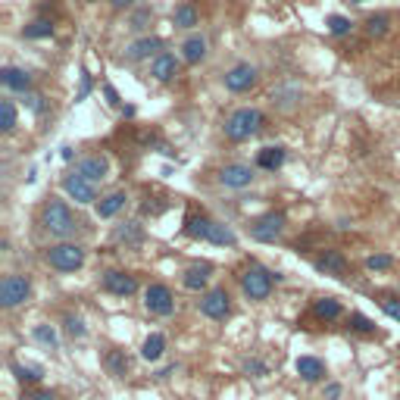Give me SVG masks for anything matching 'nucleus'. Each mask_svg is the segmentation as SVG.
<instances>
[{
	"instance_id": "29",
	"label": "nucleus",
	"mask_w": 400,
	"mask_h": 400,
	"mask_svg": "<svg viewBox=\"0 0 400 400\" xmlns=\"http://www.w3.org/2000/svg\"><path fill=\"white\" fill-rule=\"evenodd\" d=\"M181 50H185V60L188 63H200L203 56H207V41H203L200 35H194V38H188L185 44H181Z\"/></svg>"
},
{
	"instance_id": "47",
	"label": "nucleus",
	"mask_w": 400,
	"mask_h": 400,
	"mask_svg": "<svg viewBox=\"0 0 400 400\" xmlns=\"http://www.w3.org/2000/svg\"><path fill=\"white\" fill-rule=\"evenodd\" d=\"M353 4H366V0H353Z\"/></svg>"
},
{
	"instance_id": "25",
	"label": "nucleus",
	"mask_w": 400,
	"mask_h": 400,
	"mask_svg": "<svg viewBox=\"0 0 400 400\" xmlns=\"http://www.w3.org/2000/svg\"><path fill=\"white\" fill-rule=\"evenodd\" d=\"M104 366H107V372L110 375H116V378H122L128 372V356H126V351H107V356H104Z\"/></svg>"
},
{
	"instance_id": "28",
	"label": "nucleus",
	"mask_w": 400,
	"mask_h": 400,
	"mask_svg": "<svg viewBox=\"0 0 400 400\" xmlns=\"http://www.w3.org/2000/svg\"><path fill=\"white\" fill-rule=\"evenodd\" d=\"M210 225H213V219H207V216H191V219L185 222V235L188 238H194V241H207V235H210Z\"/></svg>"
},
{
	"instance_id": "19",
	"label": "nucleus",
	"mask_w": 400,
	"mask_h": 400,
	"mask_svg": "<svg viewBox=\"0 0 400 400\" xmlns=\"http://www.w3.org/2000/svg\"><path fill=\"white\" fill-rule=\"evenodd\" d=\"M126 191H113V194H107V198H100L97 200V216L100 219H113L116 213H119L122 207H126Z\"/></svg>"
},
{
	"instance_id": "43",
	"label": "nucleus",
	"mask_w": 400,
	"mask_h": 400,
	"mask_svg": "<svg viewBox=\"0 0 400 400\" xmlns=\"http://www.w3.org/2000/svg\"><path fill=\"white\" fill-rule=\"evenodd\" d=\"M88 94H91V75H88V72H82V91H78L75 100H85Z\"/></svg>"
},
{
	"instance_id": "11",
	"label": "nucleus",
	"mask_w": 400,
	"mask_h": 400,
	"mask_svg": "<svg viewBox=\"0 0 400 400\" xmlns=\"http://www.w3.org/2000/svg\"><path fill=\"white\" fill-rule=\"evenodd\" d=\"M78 176H85L88 181H94V185H97V181H104L107 176H110V159L107 157H100V154H94V157H85L82 163H78Z\"/></svg>"
},
{
	"instance_id": "23",
	"label": "nucleus",
	"mask_w": 400,
	"mask_h": 400,
	"mask_svg": "<svg viewBox=\"0 0 400 400\" xmlns=\"http://www.w3.org/2000/svg\"><path fill=\"white\" fill-rule=\"evenodd\" d=\"M281 163H285V150H281V147H263L257 154V166H260V169H266V172L281 169Z\"/></svg>"
},
{
	"instance_id": "2",
	"label": "nucleus",
	"mask_w": 400,
	"mask_h": 400,
	"mask_svg": "<svg viewBox=\"0 0 400 400\" xmlns=\"http://www.w3.org/2000/svg\"><path fill=\"white\" fill-rule=\"evenodd\" d=\"M260 128H263V113L250 110V107L235 110L225 119V138H229V141H250Z\"/></svg>"
},
{
	"instance_id": "33",
	"label": "nucleus",
	"mask_w": 400,
	"mask_h": 400,
	"mask_svg": "<svg viewBox=\"0 0 400 400\" xmlns=\"http://www.w3.org/2000/svg\"><path fill=\"white\" fill-rule=\"evenodd\" d=\"M176 25L178 28H194V25H198V13H194V6H178V10H176Z\"/></svg>"
},
{
	"instance_id": "3",
	"label": "nucleus",
	"mask_w": 400,
	"mask_h": 400,
	"mask_svg": "<svg viewBox=\"0 0 400 400\" xmlns=\"http://www.w3.org/2000/svg\"><path fill=\"white\" fill-rule=\"evenodd\" d=\"M279 281V275H272L269 269L263 266H250L247 272L241 275V288H244V297L247 301H266L272 294V285Z\"/></svg>"
},
{
	"instance_id": "45",
	"label": "nucleus",
	"mask_w": 400,
	"mask_h": 400,
	"mask_svg": "<svg viewBox=\"0 0 400 400\" xmlns=\"http://www.w3.org/2000/svg\"><path fill=\"white\" fill-rule=\"evenodd\" d=\"M172 372H176V363H172V366H166V369H159V372H157V378H169Z\"/></svg>"
},
{
	"instance_id": "30",
	"label": "nucleus",
	"mask_w": 400,
	"mask_h": 400,
	"mask_svg": "<svg viewBox=\"0 0 400 400\" xmlns=\"http://www.w3.org/2000/svg\"><path fill=\"white\" fill-rule=\"evenodd\" d=\"M32 338L38 341V344H44L47 351H56V344H60V338H56V332L50 329V325H35V329H32Z\"/></svg>"
},
{
	"instance_id": "8",
	"label": "nucleus",
	"mask_w": 400,
	"mask_h": 400,
	"mask_svg": "<svg viewBox=\"0 0 400 400\" xmlns=\"http://www.w3.org/2000/svg\"><path fill=\"white\" fill-rule=\"evenodd\" d=\"M200 313L207 319H225L231 313V303H229V291L225 288H213L210 294H203V301H200Z\"/></svg>"
},
{
	"instance_id": "27",
	"label": "nucleus",
	"mask_w": 400,
	"mask_h": 400,
	"mask_svg": "<svg viewBox=\"0 0 400 400\" xmlns=\"http://www.w3.org/2000/svg\"><path fill=\"white\" fill-rule=\"evenodd\" d=\"M154 50H163V41L159 38H141L128 47V60H144V56H150Z\"/></svg>"
},
{
	"instance_id": "36",
	"label": "nucleus",
	"mask_w": 400,
	"mask_h": 400,
	"mask_svg": "<svg viewBox=\"0 0 400 400\" xmlns=\"http://www.w3.org/2000/svg\"><path fill=\"white\" fill-rule=\"evenodd\" d=\"M325 25H329V32H332V35H338V38H341V35H347V32L353 28V23H351L347 16H329V23H325Z\"/></svg>"
},
{
	"instance_id": "18",
	"label": "nucleus",
	"mask_w": 400,
	"mask_h": 400,
	"mask_svg": "<svg viewBox=\"0 0 400 400\" xmlns=\"http://www.w3.org/2000/svg\"><path fill=\"white\" fill-rule=\"evenodd\" d=\"M313 316L319 322H332L341 316V301L338 297H319V301H313Z\"/></svg>"
},
{
	"instance_id": "46",
	"label": "nucleus",
	"mask_w": 400,
	"mask_h": 400,
	"mask_svg": "<svg viewBox=\"0 0 400 400\" xmlns=\"http://www.w3.org/2000/svg\"><path fill=\"white\" fill-rule=\"evenodd\" d=\"M132 4H135V0H113L116 10H122V6H132Z\"/></svg>"
},
{
	"instance_id": "4",
	"label": "nucleus",
	"mask_w": 400,
	"mask_h": 400,
	"mask_svg": "<svg viewBox=\"0 0 400 400\" xmlns=\"http://www.w3.org/2000/svg\"><path fill=\"white\" fill-rule=\"evenodd\" d=\"M47 263L54 266L56 272H75V269L85 266V247L69 244V241L54 244V247L47 250Z\"/></svg>"
},
{
	"instance_id": "9",
	"label": "nucleus",
	"mask_w": 400,
	"mask_h": 400,
	"mask_svg": "<svg viewBox=\"0 0 400 400\" xmlns=\"http://www.w3.org/2000/svg\"><path fill=\"white\" fill-rule=\"evenodd\" d=\"M63 191H66L75 203H94L97 200V188H94V181L78 176V172H72V176L63 178Z\"/></svg>"
},
{
	"instance_id": "42",
	"label": "nucleus",
	"mask_w": 400,
	"mask_h": 400,
	"mask_svg": "<svg viewBox=\"0 0 400 400\" xmlns=\"http://www.w3.org/2000/svg\"><path fill=\"white\" fill-rule=\"evenodd\" d=\"M23 400H56L54 391H25Z\"/></svg>"
},
{
	"instance_id": "44",
	"label": "nucleus",
	"mask_w": 400,
	"mask_h": 400,
	"mask_svg": "<svg viewBox=\"0 0 400 400\" xmlns=\"http://www.w3.org/2000/svg\"><path fill=\"white\" fill-rule=\"evenodd\" d=\"M104 94H107V100H110L113 107L119 104V94H116V88H113V85H104Z\"/></svg>"
},
{
	"instance_id": "34",
	"label": "nucleus",
	"mask_w": 400,
	"mask_h": 400,
	"mask_svg": "<svg viewBox=\"0 0 400 400\" xmlns=\"http://www.w3.org/2000/svg\"><path fill=\"white\" fill-rule=\"evenodd\" d=\"M241 366H244V372H247V375H253V378H263V375H269V366H266L263 360H260V356H247Z\"/></svg>"
},
{
	"instance_id": "37",
	"label": "nucleus",
	"mask_w": 400,
	"mask_h": 400,
	"mask_svg": "<svg viewBox=\"0 0 400 400\" xmlns=\"http://www.w3.org/2000/svg\"><path fill=\"white\" fill-rule=\"evenodd\" d=\"M388 23H391L388 16H369V23H366V32L372 35V38H382V35L388 32Z\"/></svg>"
},
{
	"instance_id": "10",
	"label": "nucleus",
	"mask_w": 400,
	"mask_h": 400,
	"mask_svg": "<svg viewBox=\"0 0 400 400\" xmlns=\"http://www.w3.org/2000/svg\"><path fill=\"white\" fill-rule=\"evenodd\" d=\"M104 288L116 297H132L138 291V279L128 272H119V269H110V272H104Z\"/></svg>"
},
{
	"instance_id": "41",
	"label": "nucleus",
	"mask_w": 400,
	"mask_h": 400,
	"mask_svg": "<svg viewBox=\"0 0 400 400\" xmlns=\"http://www.w3.org/2000/svg\"><path fill=\"white\" fill-rule=\"evenodd\" d=\"M325 400H341V384L338 382H329L325 384V394H322Z\"/></svg>"
},
{
	"instance_id": "38",
	"label": "nucleus",
	"mask_w": 400,
	"mask_h": 400,
	"mask_svg": "<svg viewBox=\"0 0 400 400\" xmlns=\"http://www.w3.org/2000/svg\"><path fill=\"white\" fill-rule=\"evenodd\" d=\"M391 263H394V260H391L388 253H372V257L366 260V266L372 269V272H382V269H391Z\"/></svg>"
},
{
	"instance_id": "31",
	"label": "nucleus",
	"mask_w": 400,
	"mask_h": 400,
	"mask_svg": "<svg viewBox=\"0 0 400 400\" xmlns=\"http://www.w3.org/2000/svg\"><path fill=\"white\" fill-rule=\"evenodd\" d=\"M13 126H16V107H13V100H4L0 104V132H13Z\"/></svg>"
},
{
	"instance_id": "26",
	"label": "nucleus",
	"mask_w": 400,
	"mask_h": 400,
	"mask_svg": "<svg viewBox=\"0 0 400 400\" xmlns=\"http://www.w3.org/2000/svg\"><path fill=\"white\" fill-rule=\"evenodd\" d=\"M13 375H16L19 384H38L44 378V369L41 366H23V363H13Z\"/></svg>"
},
{
	"instance_id": "21",
	"label": "nucleus",
	"mask_w": 400,
	"mask_h": 400,
	"mask_svg": "<svg viewBox=\"0 0 400 400\" xmlns=\"http://www.w3.org/2000/svg\"><path fill=\"white\" fill-rule=\"evenodd\" d=\"M0 82L6 85L10 91H25L28 85H32V75H28L25 69H16V66H6L0 72Z\"/></svg>"
},
{
	"instance_id": "7",
	"label": "nucleus",
	"mask_w": 400,
	"mask_h": 400,
	"mask_svg": "<svg viewBox=\"0 0 400 400\" xmlns=\"http://www.w3.org/2000/svg\"><path fill=\"white\" fill-rule=\"evenodd\" d=\"M281 231H285V213H266L250 225V238L253 241H263V244L275 241Z\"/></svg>"
},
{
	"instance_id": "15",
	"label": "nucleus",
	"mask_w": 400,
	"mask_h": 400,
	"mask_svg": "<svg viewBox=\"0 0 400 400\" xmlns=\"http://www.w3.org/2000/svg\"><path fill=\"white\" fill-rule=\"evenodd\" d=\"M178 72V60L172 54H157V60L150 63V75L157 78V82H172Z\"/></svg>"
},
{
	"instance_id": "24",
	"label": "nucleus",
	"mask_w": 400,
	"mask_h": 400,
	"mask_svg": "<svg viewBox=\"0 0 400 400\" xmlns=\"http://www.w3.org/2000/svg\"><path fill=\"white\" fill-rule=\"evenodd\" d=\"M207 241H210V244H216V247H235V244H238V238H235V231H231L229 225L213 222V225H210Z\"/></svg>"
},
{
	"instance_id": "20",
	"label": "nucleus",
	"mask_w": 400,
	"mask_h": 400,
	"mask_svg": "<svg viewBox=\"0 0 400 400\" xmlns=\"http://www.w3.org/2000/svg\"><path fill=\"white\" fill-rule=\"evenodd\" d=\"M116 241L119 244H126V247H141L144 241V229H141V222H122L119 229H116Z\"/></svg>"
},
{
	"instance_id": "32",
	"label": "nucleus",
	"mask_w": 400,
	"mask_h": 400,
	"mask_svg": "<svg viewBox=\"0 0 400 400\" xmlns=\"http://www.w3.org/2000/svg\"><path fill=\"white\" fill-rule=\"evenodd\" d=\"M50 35H54V25L47 19H35L25 25V38H50Z\"/></svg>"
},
{
	"instance_id": "35",
	"label": "nucleus",
	"mask_w": 400,
	"mask_h": 400,
	"mask_svg": "<svg viewBox=\"0 0 400 400\" xmlns=\"http://www.w3.org/2000/svg\"><path fill=\"white\" fill-rule=\"evenodd\" d=\"M351 329L363 332V334H375V322L372 319H366L363 313H351Z\"/></svg>"
},
{
	"instance_id": "17",
	"label": "nucleus",
	"mask_w": 400,
	"mask_h": 400,
	"mask_svg": "<svg viewBox=\"0 0 400 400\" xmlns=\"http://www.w3.org/2000/svg\"><path fill=\"white\" fill-rule=\"evenodd\" d=\"M316 269L325 275H344L347 272V260L341 250H325L322 257H316Z\"/></svg>"
},
{
	"instance_id": "40",
	"label": "nucleus",
	"mask_w": 400,
	"mask_h": 400,
	"mask_svg": "<svg viewBox=\"0 0 400 400\" xmlns=\"http://www.w3.org/2000/svg\"><path fill=\"white\" fill-rule=\"evenodd\" d=\"M382 310L388 313L394 322H400V301H394V297H384V301H382Z\"/></svg>"
},
{
	"instance_id": "16",
	"label": "nucleus",
	"mask_w": 400,
	"mask_h": 400,
	"mask_svg": "<svg viewBox=\"0 0 400 400\" xmlns=\"http://www.w3.org/2000/svg\"><path fill=\"white\" fill-rule=\"evenodd\" d=\"M210 272H213V266H210V263L188 266V269H185V275H181V285H185L188 291H200V288H207Z\"/></svg>"
},
{
	"instance_id": "6",
	"label": "nucleus",
	"mask_w": 400,
	"mask_h": 400,
	"mask_svg": "<svg viewBox=\"0 0 400 400\" xmlns=\"http://www.w3.org/2000/svg\"><path fill=\"white\" fill-rule=\"evenodd\" d=\"M144 307L147 313H154V316H172V310H176V297H172V291L166 285H147L144 291Z\"/></svg>"
},
{
	"instance_id": "22",
	"label": "nucleus",
	"mask_w": 400,
	"mask_h": 400,
	"mask_svg": "<svg viewBox=\"0 0 400 400\" xmlns=\"http://www.w3.org/2000/svg\"><path fill=\"white\" fill-rule=\"evenodd\" d=\"M163 353H166V338H163V334H159V332L147 334V338H144V344H141V360L157 363Z\"/></svg>"
},
{
	"instance_id": "39",
	"label": "nucleus",
	"mask_w": 400,
	"mask_h": 400,
	"mask_svg": "<svg viewBox=\"0 0 400 400\" xmlns=\"http://www.w3.org/2000/svg\"><path fill=\"white\" fill-rule=\"evenodd\" d=\"M66 332L72 338H85V334H88V329H85V322L78 316H66Z\"/></svg>"
},
{
	"instance_id": "12",
	"label": "nucleus",
	"mask_w": 400,
	"mask_h": 400,
	"mask_svg": "<svg viewBox=\"0 0 400 400\" xmlns=\"http://www.w3.org/2000/svg\"><path fill=\"white\" fill-rule=\"evenodd\" d=\"M253 82H257V69L247 66V63L225 72V88L229 91H247V88H253Z\"/></svg>"
},
{
	"instance_id": "1",
	"label": "nucleus",
	"mask_w": 400,
	"mask_h": 400,
	"mask_svg": "<svg viewBox=\"0 0 400 400\" xmlns=\"http://www.w3.org/2000/svg\"><path fill=\"white\" fill-rule=\"evenodd\" d=\"M41 222H44V229H47L54 238H69L72 231L78 229V222H75V216H72V210H69L63 200H56V198H50V200L44 203Z\"/></svg>"
},
{
	"instance_id": "13",
	"label": "nucleus",
	"mask_w": 400,
	"mask_h": 400,
	"mask_svg": "<svg viewBox=\"0 0 400 400\" xmlns=\"http://www.w3.org/2000/svg\"><path fill=\"white\" fill-rule=\"evenodd\" d=\"M219 181L225 188H247L253 181V169L250 166H244V163H229L219 172Z\"/></svg>"
},
{
	"instance_id": "5",
	"label": "nucleus",
	"mask_w": 400,
	"mask_h": 400,
	"mask_svg": "<svg viewBox=\"0 0 400 400\" xmlns=\"http://www.w3.org/2000/svg\"><path fill=\"white\" fill-rule=\"evenodd\" d=\"M28 294H32V281H28L25 275H6V279L0 281V303H4L6 310L25 303Z\"/></svg>"
},
{
	"instance_id": "14",
	"label": "nucleus",
	"mask_w": 400,
	"mask_h": 400,
	"mask_svg": "<svg viewBox=\"0 0 400 400\" xmlns=\"http://www.w3.org/2000/svg\"><path fill=\"white\" fill-rule=\"evenodd\" d=\"M294 369H297V375H301L303 382H310V384L325 378V363L319 360V356H297Z\"/></svg>"
}]
</instances>
